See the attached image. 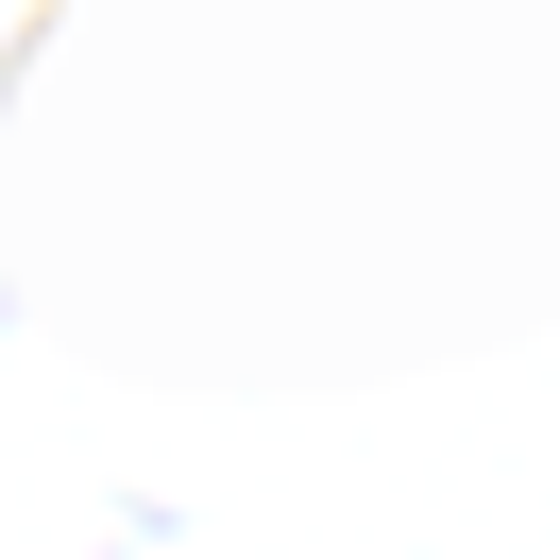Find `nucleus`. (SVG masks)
<instances>
[]
</instances>
